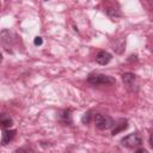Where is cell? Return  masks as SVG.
Returning <instances> with one entry per match:
<instances>
[{
  "mask_svg": "<svg viewBox=\"0 0 153 153\" xmlns=\"http://www.w3.org/2000/svg\"><path fill=\"white\" fill-rule=\"evenodd\" d=\"M87 81L92 85H114L116 82L112 76L102 73H91L87 76Z\"/></svg>",
  "mask_w": 153,
  "mask_h": 153,
  "instance_id": "1",
  "label": "cell"
},
{
  "mask_svg": "<svg viewBox=\"0 0 153 153\" xmlns=\"http://www.w3.org/2000/svg\"><path fill=\"white\" fill-rule=\"evenodd\" d=\"M121 143L127 148H136L142 143V137L139 133H130L127 136L122 137Z\"/></svg>",
  "mask_w": 153,
  "mask_h": 153,
  "instance_id": "2",
  "label": "cell"
},
{
  "mask_svg": "<svg viewBox=\"0 0 153 153\" xmlns=\"http://www.w3.org/2000/svg\"><path fill=\"white\" fill-rule=\"evenodd\" d=\"M93 120H94V124H96V128H98L99 130H106V129H110L112 128L114 126V120L109 116H104L102 114H96L93 116Z\"/></svg>",
  "mask_w": 153,
  "mask_h": 153,
  "instance_id": "3",
  "label": "cell"
},
{
  "mask_svg": "<svg viewBox=\"0 0 153 153\" xmlns=\"http://www.w3.org/2000/svg\"><path fill=\"white\" fill-rule=\"evenodd\" d=\"M111 59H112V55H111L110 53L105 51V50H100V51H98L97 55H96V57H94L96 62H97L98 65H102V66L108 65V63L111 61Z\"/></svg>",
  "mask_w": 153,
  "mask_h": 153,
  "instance_id": "4",
  "label": "cell"
},
{
  "mask_svg": "<svg viewBox=\"0 0 153 153\" xmlns=\"http://www.w3.org/2000/svg\"><path fill=\"white\" fill-rule=\"evenodd\" d=\"M16 134H17V130H14V129H10V128L5 129L2 133V136H1V145L5 146V145L10 143L14 139Z\"/></svg>",
  "mask_w": 153,
  "mask_h": 153,
  "instance_id": "5",
  "label": "cell"
},
{
  "mask_svg": "<svg viewBox=\"0 0 153 153\" xmlns=\"http://www.w3.org/2000/svg\"><path fill=\"white\" fill-rule=\"evenodd\" d=\"M122 80H123V84L128 87V88H131L133 86H135V80H136V75L134 73H130V72H127L124 74H122Z\"/></svg>",
  "mask_w": 153,
  "mask_h": 153,
  "instance_id": "6",
  "label": "cell"
},
{
  "mask_svg": "<svg viewBox=\"0 0 153 153\" xmlns=\"http://www.w3.org/2000/svg\"><path fill=\"white\" fill-rule=\"evenodd\" d=\"M112 127H114V128H112L111 134H112V135H116V134H118L120 131H123V130H126V129L128 128V121L124 120V118H121V120H118L117 123H114Z\"/></svg>",
  "mask_w": 153,
  "mask_h": 153,
  "instance_id": "7",
  "label": "cell"
},
{
  "mask_svg": "<svg viewBox=\"0 0 153 153\" xmlns=\"http://www.w3.org/2000/svg\"><path fill=\"white\" fill-rule=\"evenodd\" d=\"M13 126V120L7 114H0V128L8 129Z\"/></svg>",
  "mask_w": 153,
  "mask_h": 153,
  "instance_id": "8",
  "label": "cell"
},
{
  "mask_svg": "<svg viewBox=\"0 0 153 153\" xmlns=\"http://www.w3.org/2000/svg\"><path fill=\"white\" fill-rule=\"evenodd\" d=\"M61 120L65 124H71L72 123V115H71V110H65L61 115Z\"/></svg>",
  "mask_w": 153,
  "mask_h": 153,
  "instance_id": "9",
  "label": "cell"
},
{
  "mask_svg": "<svg viewBox=\"0 0 153 153\" xmlns=\"http://www.w3.org/2000/svg\"><path fill=\"white\" fill-rule=\"evenodd\" d=\"M92 117H93L92 112H91V111H87V112H85V114L82 115V117H81V122H82L84 124H87V123L91 122Z\"/></svg>",
  "mask_w": 153,
  "mask_h": 153,
  "instance_id": "10",
  "label": "cell"
},
{
  "mask_svg": "<svg viewBox=\"0 0 153 153\" xmlns=\"http://www.w3.org/2000/svg\"><path fill=\"white\" fill-rule=\"evenodd\" d=\"M33 43H35V45H41V44L43 43V41H42V38H41L39 36H37V37H35Z\"/></svg>",
  "mask_w": 153,
  "mask_h": 153,
  "instance_id": "11",
  "label": "cell"
},
{
  "mask_svg": "<svg viewBox=\"0 0 153 153\" xmlns=\"http://www.w3.org/2000/svg\"><path fill=\"white\" fill-rule=\"evenodd\" d=\"M106 12H108V14H109V16H120V13H117V12H116V10L114 11V8H109Z\"/></svg>",
  "mask_w": 153,
  "mask_h": 153,
  "instance_id": "12",
  "label": "cell"
},
{
  "mask_svg": "<svg viewBox=\"0 0 153 153\" xmlns=\"http://www.w3.org/2000/svg\"><path fill=\"white\" fill-rule=\"evenodd\" d=\"M148 141H149V146H151V147H153V142H152V134L149 135V140H148Z\"/></svg>",
  "mask_w": 153,
  "mask_h": 153,
  "instance_id": "13",
  "label": "cell"
},
{
  "mask_svg": "<svg viewBox=\"0 0 153 153\" xmlns=\"http://www.w3.org/2000/svg\"><path fill=\"white\" fill-rule=\"evenodd\" d=\"M136 152H143V153H146L147 151L145 148H139V149H136Z\"/></svg>",
  "mask_w": 153,
  "mask_h": 153,
  "instance_id": "14",
  "label": "cell"
},
{
  "mask_svg": "<svg viewBox=\"0 0 153 153\" xmlns=\"http://www.w3.org/2000/svg\"><path fill=\"white\" fill-rule=\"evenodd\" d=\"M1 60H2V55L0 54V61H1Z\"/></svg>",
  "mask_w": 153,
  "mask_h": 153,
  "instance_id": "15",
  "label": "cell"
},
{
  "mask_svg": "<svg viewBox=\"0 0 153 153\" xmlns=\"http://www.w3.org/2000/svg\"><path fill=\"white\" fill-rule=\"evenodd\" d=\"M45 1H48V0H45Z\"/></svg>",
  "mask_w": 153,
  "mask_h": 153,
  "instance_id": "16",
  "label": "cell"
}]
</instances>
